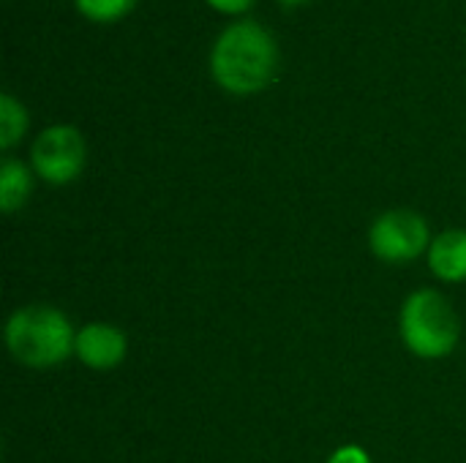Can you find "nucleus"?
<instances>
[{
  "label": "nucleus",
  "instance_id": "ddd939ff",
  "mask_svg": "<svg viewBox=\"0 0 466 463\" xmlns=\"http://www.w3.org/2000/svg\"><path fill=\"white\" fill-rule=\"evenodd\" d=\"M284 5H298V3H306V0H281Z\"/></svg>",
  "mask_w": 466,
  "mask_h": 463
},
{
  "label": "nucleus",
  "instance_id": "9b49d317",
  "mask_svg": "<svg viewBox=\"0 0 466 463\" xmlns=\"http://www.w3.org/2000/svg\"><path fill=\"white\" fill-rule=\"evenodd\" d=\"M328 463H371V456L358 445H344L328 458Z\"/></svg>",
  "mask_w": 466,
  "mask_h": 463
},
{
  "label": "nucleus",
  "instance_id": "423d86ee",
  "mask_svg": "<svg viewBox=\"0 0 466 463\" xmlns=\"http://www.w3.org/2000/svg\"><path fill=\"white\" fill-rule=\"evenodd\" d=\"M128 355V338L109 322H90L76 330L74 357L93 371H112Z\"/></svg>",
  "mask_w": 466,
  "mask_h": 463
},
{
  "label": "nucleus",
  "instance_id": "7ed1b4c3",
  "mask_svg": "<svg viewBox=\"0 0 466 463\" xmlns=\"http://www.w3.org/2000/svg\"><path fill=\"white\" fill-rule=\"evenodd\" d=\"M404 347L420 360H442L456 352L461 338V322L451 300L437 289L412 292L399 317Z\"/></svg>",
  "mask_w": 466,
  "mask_h": 463
},
{
  "label": "nucleus",
  "instance_id": "1a4fd4ad",
  "mask_svg": "<svg viewBox=\"0 0 466 463\" xmlns=\"http://www.w3.org/2000/svg\"><path fill=\"white\" fill-rule=\"evenodd\" d=\"M27 126H30V117H27L25 104L16 96L3 93L0 96V150H11L27 134Z\"/></svg>",
  "mask_w": 466,
  "mask_h": 463
},
{
  "label": "nucleus",
  "instance_id": "f03ea898",
  "mask_svg": "<svg viewBox=\"0 0 466 463\" xmlns=\"http://www.w3.org/2000/svg\"><path fill=\"white\" fill-rule=\"evenodd\" d=\"M76 330L55 306L16 308L5 322V347L27 368H52L74 355Z\"/></svg>",
  "mask_w": 466,
  "mask_h": 463
},
{
  "label": "nucleus",
  "instance_id": "9d476101",
  "mask_svg": "<svg viewBox=\"0 0 466 463\" xmlns=\"http://www.w3.org/2000/svg\"><path fill=\"white\" fill-rule=\"evenodd\" d=\"M74 5L90 22H117L131 14L137 0H74Z\"/></svg>",
  "mask_w": 466,
  "mask_h": 463
},
{
  "label": "nucleus",
  "instance_id": "f257e3e1",
  "mask_svg": "<svg viewBox=\"0 0 466 463\" xmlns=\"http://www.w3.org/2000/svg\"><path fill=\"white\" fill-rule=\"evenodd\" d=\"M279 71V44L273 33L254 22L238 19L227 25L210 49V74L218 87L232 96H254L265 90Z\"/></svg>",
  "mask_w": 466,
  "mask_h": 463
},
{
  "label": "nucleus",
  "instance_id": "20e7f679",
  "mask_svg": "<svg viewBox=\"0 0 466 463\" xmlns=\"http://www.w3.org/2000/svg\"><path fill=\"white\" fill-rule=\"evenodd\" d=\"M33 172L49 186L74 183L87 164V142L79 128L57 123L44 128L30 147Z\"/></svg>",
  "mask_w": 466,
  "mask_h": 463
},
{
  "label": "nucleus",
  "instance_id": "39448f33",
  "mask_svg": "<svg viewBox=\"0 0 466 463\" xmlns=\"http://www.w3.org/2000/svg\"><path fill=\"white\" fill-rule=\"evenodd\" d=\"M431 240L426 218L415 210H388L377 216L369 229L371 254L388 265H407L420 254H429Z\"/></svg>",
  "mask_w": 466,
  "mask_h": 463
},
{
  "label": "nucleus",
  "instance_id": "f8f14e48",
  "mask_svg": "<svg viewBox=\"0 0 466 463\" xmlns=\"http://www.w3.org/2000/svg\"><path fill=\"white\" fill-rule=\"evenodd\" d=\"M210 8H216L218 14H246L254 0H208Z\"/></svg>",
  "mask_w": 466,
  "mask_h": 463
},
{
  "label": "nucleus",
  "instance_id": "0eeeda50",
  "mask_svg": "<svg viewBox=\"0 0 466 463\" xmlns=\"http://www.w3.org/2000/svg\"><path fill=\"white\" fill-rule=\"evenodd\" d=\"M429 270L445 284L466 281V229L440 232L429 246Z\"/></svg>",
  "mask_w": 466,
  "mask_h": 463
},
{
  "label": "nucleus",
  "instance_id": "6e6552de",
  "mask_svg": "<svg viewBox=\"0 0 466 463\" xmlns=\"http://www.w3.org/2000/svg\"><path fill=\"white\" fill-rule=\"evenodd\" d=\"M33 194V172L19 158L0 161V210L5 216L22 210Z\"/></svg>",
  "mask_w": 466,
  "mask_h": 463
}]
</instances>
